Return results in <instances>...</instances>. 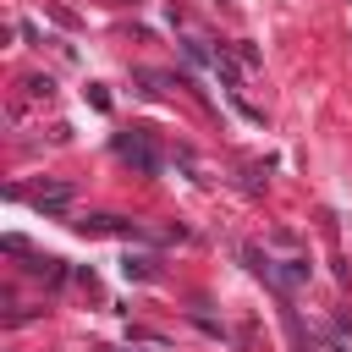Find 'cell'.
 Wrapping results in <instances>:
<instances>
[{"label":"cell","mask_w":352,"mask_h":352,"mask_svg":"<svg viewBox=\"0 0 352 352\" xmlns=\"http://www.w3.org/2000/svg\"><path fill=\"white\" fill-rule=\"evenodd\" d=\"M88 236H138V226L132 220H121V214H88V220H77Z\"/></svg>","instance_id":"obj_3"},{"label":"cell","mask_w":352,"mask_h":352,"mask_svg":"<svg viewBox=\"0 0 352 352\" xmlns=\"http://www.w3.org/2000/svg\"><path fill=\"white\" fill-rule=\"evenodd\" d=\"M280 280H286V286H297V280H308V258H286V270H280Z\"/></svg>","instance_id":"obj_4"},{"label":"cell","mask_w":352,"mask_h":352,"mask_svg":"<svg viewBox=\"0 0 352 352\" xmlns=\"http://www.w3.org/2000/svg\"><path fill=\"white\" fill-rule=\"evenodd\" d=\"M28 94H33V99H50L55 82H50V77H28Z\"/></svg>","instance_id":"obj_6"},{"label":"cell","mask_w":352,"mask_h":352,"mask_svg":"<svg viewBox=\"0 0 352 352\" xmlns=\"http://www.w3.org/2000/svg\"><path fill=\"white\" fill-rule=\"evenodd\" d=\"M28 204H33L38 214H66V204H72V182H44V187L28 192Z\"/></svg>","instance_id":"obj_2"},{"label":"cell","mask_w":352,"mask_h":352,"mask_svg":"<svg viewBox=\"0 0 352 352\" xmlns=\"http://www.w3.org/2000/svg\"><path fill=\"white\" fill-rule=\"evenodd\" d=\"M126 275H132V280H148V275H154V258H126Z\"/></svg>","instance_id":"obj_5"},{"label":"cell","mask_w":352,"mask_h":352,"mask_svg":"<svg viewBox=\"0 0 352 352\" xmlns=\"http://www.w3.org/2000/svg\"><path fill=\"white\" fill-rule=\"evenodd\" d=\"M116 160H121V165H132L138 176H160V154L148 148V138H143V132H121V138H116Z\"/></svg>","instance_id":"obj_1"}]
</instances>
